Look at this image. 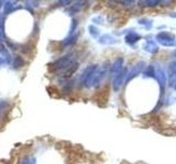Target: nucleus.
Instances as JSON below:
<instances>
[{
    "label": "nucleus",
    "mask_w": 176,
    "mask_h": 164,
    "mask_svg": "<svg viewBox=\"0 0 176 164\" xmlns=\"http://www.w3.org/2000/svg\"><path fill=\"white\" fill-rule=\"evenodd\" d=\"M154 67V78L156 79V81L159 82L161 87V93L164 92L165 90V85H166V77L167 74L165 73V70L164 68L161 66L160 64H156Z\"/></svg>",
    "instance_id": "f257e3e1"
},
{
    "label": "nucleus",
    "mask_w": 176,
    "mask_h": 164,
    "mask_svg": "<svg viewBox=\"0 0 176 164\" xmlns=\"http://www.w3.org/2000/svg\"><path fill=\"white\" fill-rule=\"evenodd\" d=\"M156 40L157 42L164 45V46L167 47H172V46H175L176 45V40H175V36L168 33V32H161L156 35Z\"/></svg>",
    "instance_id": "f03ea898"
},
{
    "label": "nucleus",
    "mask_w": 176,
    "mask_h": 164,
    "mask_svg": "<svg viewBox=\"0 0 176 164\" xmlns=\"http://www.w3.org/2000/svg\"><path fill=\"white\" fill-rule=\"evenodd\" d=\"M106 72H107L106 67L100 68V69H98L97 71H94L93 74L90 76V78L88 79L89 87H96V85H98L99 83L101 82V80L105 78V76H106Z\"/></svg>",
    "instance_id": "7ed1b4c3"
},
{
    "label": "nucleus",
    "mask_w": 176,
    "mask_h": 164,
    "mask_svg": "<svg viewBox=\"0 0 176 164\" xmlns=\"http://www.w3.org/2000/svg\"><path fill=\"white\" fill-rule=\"evenodd\" d=\"M144 66H145V62H138L137 65H134V66L132 67V68H131V69L129 70V72H128L125 81L130 82L131 80H132V79H133V78H135L137 76H139L141 72H142V70H143Z\"/></svg>",
    "instance_id": "20e7f679"
},
{
    "label": "nucleus",
    "mask_w": 176,
    "mask_h": 164,
    "mask_svg": "<svg viewBox=\"0 0 176 164\" xmlns=\"http://www.w3.org/2000/svg\"><path fill=\"white\" fill-rule=\"evenodd\" d=\"M127 74H128V69L124 68V69H122L118 74L114 76V82H112L114 91H119L120 90L121 85L123 84V81H124V79H125V77H127Z\"/></svg>",
    "instance_id": "39448f33"
},
{
    "label": "nucleus",
    "mask_w": 176,
    "mask_h": 164,
    "mask_svg": "<svg viewBox=\"0 0 176 164\" xmlns=\"http://www.w3.org/2000/svg\"><path fill=\"white\" fill-rule=\"evenodd\" d=\"M167 77H168V84L171 87L176 85V60L171 62L168 65V70H167Z\"/></svg>",
    "instance_id": "423d86ee"
},
{
    "label": "nucleus",
    "mask_w": 176,
    "mask_h": 164,
    "mask_svg": "<svg viewBox=\"0 0 176 164\" xmlns=\"http://www.w3.org/2000/svg\"><path fill=\"white\" fill-rule=\"evenodd\" d=\"M139 40H141V35L138 34V33H135V32H130L129 34L125 36V42L129 45H133Z\"/></svg>",
    "instance_id": "0eeeda50"
},
{
    "label": "nucleus",
    "mask_w": 176,
    "mask_h": 164,
    "mask_svg": "<svg viewBox=\"0 0 176 164\" xmlns=\"http://www.w3.org/2000/svg\"><path fill=\"white\" fill-rule=\"evenodd\" d=\"M122 65H123V60H122L121 58H118V59L114 62V65L111 66V73H112L114 76L118 74V73L122 70Z\"/></svg>",
    "instance_id": "6e6552de"
},
{
    "label": "nucleus",
    "mask_w": 176,
    "mask_h": 164,
    "mask_svg": "<svg viewBox=\"0 0 176 164\" xmlns=\"http://www.w3.org/2000/svg\"><path fill=\"white\" fill-rule=\"evenodd\" d=\"M144 49L148 51V53L154 54V53H156V51H159V46L156 45L154 41H148L144 45Z\"/></svg>",
    "instance_id": "1a4fd4ad"
},
{
    "label": "nucleus",
    "mask_w": 176,
    "mask_h": 164,
    "mask_svg": "<svg viewBox=\"0 0 176 164\" xmlns=\"http://www.w3.org/2000/svg\"><path fill=\"white\" fill-rule=\"evenodd\" d=\"M145 77H152L154 78V67L153 66H149L148 68H146V70H145L144 72Z\"/></svg>",
    "instance_id": "9d476101"
},
{
    "label": "nucleus",
    "mask_w": 176,
    "mask_h": 164,
    "mask_svg": "<svg viewBox=\"0 0 176 164\" xmlns=\"http://www.w3.org/2000/svg\"><path fill=\"white\" fill-rule=\"evenodd\" d=\"M140 3H142V5H150V7H153V5H159L160 1H141Z\"/></svg>",
    "instance_id": "9b49d317"
},
{
    "label": "nucleus",
    "mask_w": 176,
    "mask_h": 164,
    "mask_svg": "<svg viewBox=\"0 0 176 164\" xmlns=\"http://www.w3.org/2000/svg\"><path fill=\"white\" fill-rule=\"evenodd\" d=\"M175 87V90H176V85H175V87Z\"/></svg>",
    "instance_id": "f8f14e48"
}]
</instances>
